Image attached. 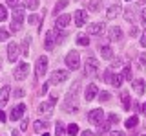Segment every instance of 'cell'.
I'll list each match as a JSON object with an SVG mask.
<instances>
[{
	"mask_svg": "<svg viewBox=\"0 0 146 136\" xmlns=\"http://www.w3.org/2000/svg\"><path fill=\"white\" fill-rule=\"evenodd\" d=\"M22 22H24V9L22 7H17L15 11H13V17H11V31L15 33V31L22 30Z\"/></svg>",
	"mask_w": 146,
	"mask_h": 136,
	"instance_id": "obj_1",
	"label": "cell"
},
{
	"mask_svg": "<svg viewBox=\"0 0 146 136\" xmlns=\"http://www.w3.org/2000/svg\"><path fill=\"white\" fill-rule=\"evenodd\" d=\"M66 65H68V68L70 70H77V68L80 66V55H79V52H70L66 55Z\"/></svg>",
	"mask_w": 146,
	"mask_h": 136,
	"instance_id": "obj_2",
	"label": "cell"
},
{
	"mask_svg": "<svg viewBox=\"0 0 146 136\" xmlns=\"http://www.w3.org/2000/svg\"><path fill=\"white\" fill-rule=\"evenodd\" d=\"M27 74H29V65H27V63H20V65L15 68V72H13V75H15V79H17V81L26 79V77H27Z\"/></svg>",
	"mask_w": 146,
	"mask_h": 136,
	"instance_id": "obj_3",
	"label": "cell"
},
{
	"mask_svg": "<svg viewBox=\"0 0 146 136\" xmlns=\"http://www.w3.org/2000/svg\"><path fill=\"white\" fill-rule=\"evenodd\" d=\"M104 118H106V116H104L102 108H93V110L88 112V121H90V123H93V125H99Z\"/></svg>",
	"mask_w": 146,
	"mask_h": 136,
	"instance_id": "obj_4",
	"label": "cell"
},
{
	"mask_svg": "<svg viewBox=\"0 0 146 136\" xmlns=\"http://www.w3.org/2000/svg\"><path fill=\"white\" fill-rule=\"evenodd\" d=\"M84 72L86 75H95L99 72V61L95 57H88V61H86V66H84Z\"/></svg>",
	"mask_w": 146,
	"mask_h": 136,
	"instance_id": "obj_5",
	"label": "cell"
},
{
	"mask_svg": "<svg viewBox=\"0 0 146 136\" xmlns=\"http://www.w3.org/2000/svg\"><path fill=\"white\" fill-rule=\"evenodd\" d=\"M57 39H58L57 30L48 31V33H46V39H44V48H46V50H53L55 44H57Z\"/></svg>",
	"mask_w": 146,
	"mask_h": 136,
	"instance_id": "obj_6",
	"label": "cell"
},
{
	"mask_svg": "<svg viewBox=\"0 0 146 136\" xmlns=\"http://www.w3.org/2000/svg\"><path fill=\"white\" fill-rule=\"evenodd\" d=\"M46 70H48V57H38V61H36V65H35V74H36V77H44V74H46Z\"/></svg>",
	"mask_w": 146,
	"mask_h": 136,
	"instance_id": "obj_7",
	"label": "cell"
},
{
	"mask_svg": "<svg viewBox=\"0 0 146 136\" xmlns=\"http://www.w3.org/2000/svg\"><path fill=\"white\" fill-rule=\"evenodd\" d=\"M53 108H55V96L51 98V101H44V103H40L38 112H40V114H44V116H51V114H53Z\"/></svg>",
	"mask_w": 146,
	"mask_h": 136,
	"instance_id": "obj_8",
	"label": "cell"
},
{
	"mask_svg": "<svg viewBox=\"0 0 146 136\" xmlns=\"http://www.w3.org/2000/svg\"><path fill=\"white\" fill-rule=\"evenodd\" d=\"M73 19H75V26L77 28H82V26L88 22V13H86L84 9H79L73 13Z\"/></svg>",
	"mask_w": 146,
	"mask_h": 136,
	"instance_id": "obj_9",
	"label": "cell"
},
{
	"mask_svg": "<svg viewBox=\"0 0 146 136\" xmlns=\"http://www.w3.org/2000/svg\"><path fill=\"white\" fill-rule=\"evenodd\" d=\"M68 77H70V72L57 68V70H55L53 74H51V83H62V81H66Z\"/></svg>",
	"mask_w": 146,
	"mask_h": 136,
	"instance_id": "obj_10",
	"label": "cell"
},
{
	"mask_svg": "<svg viewBox=\"0 0 146 136\" xmlns=\"http://www.w3.org/2000/svg\"><path fill=\"white\" fill-rule=\"evenodd\" d=\"M17 59H18V44L17 42H9V46H7V61L15 63Z\"/></svg>",
	"mask_w": 146,
	"mask_h": 136,
	"instance_id": "obj_11",
	"label": "cell"
},
{
	"mask_svg": "<svg viewBox=\"0 0 146 136\" xmlns=\"http://www.w3.org/2000/svg\"><path fill=\"white\" fill-rule=\"evenodd\" d=\"M70 20H71V15L64 13V15L57 17V20H55V28H57V30H62V28H66V26L70 24Z\"/></svg>",
	"mask_w": 146,
	"mask_h": 136,
	"instance_id": "obj_12",
	"label": "cell"
},
{
	"mask_svg": "<svg viewBox=\"0 0 146 136\" xmlns=\"http://www.w3.org/2000/svg\"><path fill=\"white\" fill-rule=\"evenodd\" d=\"M97 94H99L97 85H88V87H86V90H84V98H86V101H93Z\"/></svg>",
	"mask_w": 146,
	"mask_h": 136,
	"instance_id": "obj_13",
	"label": "cell"
},
{
	"mask_svg": "<svg viewBox=\"0 0 146 136\" xmlns=\"http://www.w3.org/2000/svg\"><path fill=\"white\" fill-rule=\"evenodd\" d=\"M24 112H26V105H24V103H20V105L13 107L11 116H9V118H11L13 121H17V120H20V118H22V114H24Z\"/></svg>",
	"mask_w": 146,
	"mask_h": 136,
	"instance_id": "obj_14",
	"label": "cell"
},
{
	"mask_svg": "<svg viewBox=\"0 0 146 136\" xmlns=\"http://www.w3.org/2000/svg\"><path fill=\"white\" fill-rule=\"evenodd\" d=\"M9 94H11V88H9L7 85H6V87H2V88H0V108L7 105V99H9Z\"/></svg>",
	"mask_w": 146,
	"mask_h": 136,
	"instance_id": "obj_15",
	"label": "cell"
},
{
	"mask_svg": "<svg viewBox=\"0 0 146 136\" xmlns=\"http://www.w3.org/2000/svg\"><path fill=\"white\" fill-rule=\"evenodd\" d=\"M104 31V24H100V22H93V24L88 26V33L90 35H100Z\"/></svg>",
	"mask_w": 146,
	"mask_h": 136,
	"instance_id": "obj_16",
	"label": "cell"
},
{
	"mask_svg": "<svg viewBox=\"0 0 146 136\" xmlns=\"http://www.w3.org/2000/svg\"><path fill=\"white\" fill-rule=\"evenodd\" d=\"M121 11H122V7L119 6V4H113V6H110V7H108V11H106V17H108L110 20H111V19H115V17H117Z\"/></svg>",
	"mask_w": 146,
	"mask_h": 136,
	"instance_id": "obj_17",
	"label": "cell"
},
{
	"mask_svg": "<svg viewBox=\"0 0 146 136\" xmlns=\"http://www.w3.org/2000/svg\"><path fill=\"white\" fill-rule=\"evenodd\" d=\"M122 39V31L119 26H115V28H110V40L111 42H117V40Z\"/></svg>",
	"mask_w": 146,
	"mask_h": 136,
	"instance_id": "obj_18",
	"label": "cell"
},
{
	"mask_svg": "<svg viewBox=\"0 0 146 136\" xmlns=\"http://www.w3.org/2000/svg\"><path fill=\"white\" fill-rule=\"evenodd\" d=\"M99 52H100V57L106 59V61H111V59H113V50L110 46H100Z\"/></svg>",
	"mask_w": 146,
	"mask_h": 136,
	"instance_id": "obj_19",
	"label": "cell"
},
{
	"mask_svg": "<svg viewBox=\"0 0 146 136\" xmlns=\"http://www.w3.org/2000/svg\"><path fill=\"white\" fill-rule=\"evenodd\" d=\"M133 90H135V94H137V96H143V94H144V81L143 79H135L133 81Z\"/></svg>",
	"mask_w": 146,
	"mask_h": 136,
	"instance_id": "obj_20",
	"label": "cell"
},
{
	"mask_svg": "<svg viewBox=\"0 0 146 136\" xmlns=\"http://www.w3.org/2000/svg\"><path fill=\"white\" fill-rule=\"evenodd\" d=\"M121 99H122V108H124V110H130L131 103H130V96H128V92H122Z\"/></svg>",
	"mask_w": 146,
	"mask_h": 136,
	"instance_id": "obj_21",
	"label": "cell"
},
{
	"mask_svg": "<svg viewBox=\"0 0 146 136\" xmlns=\"http://www.w3.org/2000/svg\"><path fill=\"white\" fill-rule=\"evenodd\" d=\"M110 83H111L113 87H117V88H119V87L122 85V75H121V74H113V75H111V79H110Z\"/></svg>",
	"mask_w": 146,
	"mask_h": 136,
	"instance_id": "obj_22",
	"label": "cell"
},
{
	"mask_svg": "<svg viewBox=\"0 0 146 136\" xmlns=\"http://www.w3.org/2000/svg\"><path fill=\"white\" fill-rule=\"evenodd\" d=\"M46 127H48V123H46V121H42V120H36L35 123H33V129L36 131V133H44Z\"/></svg>",
	"mask_w": 146,
	"mask_h": 136,
	"instance_id": "obj_23",
	"label": "cell"
},
{
	"mask_svg": "<svg viewBox=\"0 0 146 136\" xmlns=\"http://www.w3.org/2000/svg\"><path fill=\"white\" fill-rule=\"evenodd\" d=\"M139 123V118L137 116H131V118H128V120L124 121V125H126V129H133V127Z\"/></svg>",
	"mask_w": 146,
	"mask_h": 136,
	"instance_id": "obj_24",
	"label": "cell"
},
{
	"mask_svg": "<svg viewBox=\"0 0 146 136\" xmlns=\"http://www.w3.org/2000/svg\"><path fill=\"white\" fill-rule=\"evenodd\" d=\"M77 44H80V46H88V44H90V39H88V35H84V33L77 35Z\"/></svg>",
	"mask_w": 146,
	"mask_h": 136,
	"instance_id": "obj_25",
	"label": "cell"
},
{
	"mask_svg": "<svg viewBox=\"0 0 146 136\" xmlns=\"http://www.w3.org/2000/svg\"><path fill=\"white\" fill-rule=\"evenodd\" d=\"M29 42H31V37H26L24 42H22V53H24L26 57L29 55Z\"/></svg>",
	"mask_w": 146,
	"mask_h": 136,
	"instance_id": "obj_26",
	"label": "cell"
},
{
	"mask_svg": "<svg viewBox=\"0 0 146 136\" xmlns=\"http://www.w3.org/2000/svg\"><path fill=\"white\" fill-rule=\"evenodd\" d=\"M66 133L70 134V136H77V134H79V125H77V123H70Z\"/></svg>",
	"mask_w": 146,
	"mask_h": 136,
	"instance_id": "obj_27",
	"label": "cell"
},
{
	"mask_svg": "<svg viewBox=\"0 0 146 136\" xmlns=\"http://www.w3.org/2000/svg\"><path fill=\"white\" fill-rule=\"evenodd\" d=\"M24 4H26L27 9H31V11L38 7V0H24Z\"/></svg>",
	"mask_w": 146,
	"mask_h": 136,
	"instance_id": "obj_28",
	"label": "cell"
},
{
	"mask_svg": "<svg viewBox=\"0 0 146 136\" xmlns=\"http://www.w3.org/2000/svg\"><path fill=\"white\" fill-rule=\"evenodd\" d=\"M86 6H88L90 11H97L99 9V0H88V2H86Z\"/></svg>",
	"mask_w": 146,
	"mask_h": 136,
	"instance_id": "obj_29",
	"label": "cell"
},
{
	"mask_svg": "<svg viewBox=\"0 0 146 136\" xmlns=\"http://www.w3.org/2000/svg\"><path fill=\"white\" fill-rule=\"evenodd\" d=\"M110 125H111V121H110V120H106L104 123L100 121V129H99V134H104V133H106V131L110 129Z\"/></svg>",
	"mask_w": 146,
	"mask_h": 136,
	"instance_id": "obj_30",
	"label": "cell"
},
{
	"mask_svg": "<svg viewBox=\"0 0 146 136\" xmlns=\"http://www.w3.org/2000/svg\"><path fill=\"white\" fill-rule=\"evenodd\" d=\"M133 15H135V13H133V9H131V7H126V9H124V19H126L128 22L133 20Z\"/></svg>",
	"mask_w": 146,
	"mask_h": 136,
	"instance_id": "obj_31",
	"label": "cell"
},
{
	"mask_svg": "<svg viewBox=\"0 0 146 136\" xmlns=\"http://www.w3.org/2000/svg\"><path fill=\"white\" fill-rule=\"evenodd\" d=\"M66 6H68V0H60V2H57V4H55V13L62 11Z\"/></svg>",
	"mask_w": 146,
	"mask_h": 136,
	"instance_id": "obj_32",
	"label": "cell"
},
{
	"mask_svg": "<svg viewBox=\"0 0 146 136\" xmlns=\"http://www.w3.org/2000/svg\"><path fill=\"white\" fill-rule=\"evenodd\" d=\"M121 75H122V79H128V81H130V79H131V68H130V66H126L124 70H122V74H121Z\"/></svg>",
	"mask_w": 146,
	"mask_h": 136,
	"instance_id": "obj_33",
	"label": "cell"
},
{
	"mask_svg": "<svg viewBox=\"0 0 146 136\" xmlns=\"http://www.w3.org/2000/svg\"><path fill=\"white\" fill-rule=\"evenodd\" d=\"M7 19V11H6V6H0V22H4Z\"/></svg>",
	"mask_w": 146,
	"mask_h": 136,
	"instance_id": "obj_34",
	"label": "cell"
},
{
	"mask_svg": "<svg viewBox=\"0 0 146 136\" xmlns=\"http://www.w3.org/2000/svg\"><path fill=\"white\" fill-rule=\"evenodd\" d=\"M64 133H66V131H64V125L57 123V131H55V134H57V136H64Z\"/></svg>",
	"mask_w": 146,
	"mask_h": 136,
	"instance_id": "obj_35",
	"label": "cell"
},
{
	"mask_svg": "<svg viewBox=\"0 0 146 136\" xmlns=\"http://www.w3.org/2000/svg\"><path fill=\"white\" fill-rule=\"evenodd\" d=\"M110 98H111V96H110V92H100L99 94V99H100V101H108Z\"/></svg>",
	"mask_w": 146,
	"mask_h": 136,
	"instance_id": "obj_36",
	"label": "cell"
},
{
	"mask_svg": "<svg viewBox=\"0 0 146 136\" xmlns=\"http://www.w3.org/2000/svg\"><path fill=\"white\" fill-rule=\"evenodd\" d=\"M7 37H9V31L0 30V40H7Z\"/></svg>",
	"mask_w": 146,
	"mask_h": 136,
	"instance_id": "obj_37",
	"label": "cell"
},
{
	"mask_svg": "<svg viewBox=\"0 0 146 136\" xmlns=\"http://www.w3.org/2000/svg\"><path fill=\"white\" fill-rule=\"evenodd\" d=\"M7 2V6H11V7H18V2L20 0H6Z\"/></svg>",
	"mask_w": 146,
	"mask_h": 136,
	"instance_id": "obj_38",
	"label": "cell"
},
{
	"mask_svg": "<svg viewBox=\"0 0 146 136\" xmlns=\"http://www.w3.org/2000/svg\"><path fill=\"white\" fill-rule=\"evenodd\" d=\"M38 19H36V15H29V24H36Z\"/></svg>",
	"mask_w": 146,
	"mask_h": 136,
	"instance_id": "obj_39",
	"label": "cell"
},
{
	"mask_svg": "<svg viewBox=\"0 0 146 136\" xmlns=\"http://www.w3.org/2000/svg\"><path fill=\"white\" fill-rule=\"evenodd\" d=\"M141 46H144V48H146V30H144L143 37H141Z\"/></svg>",
	"mask_w": 146,
	"mask_h": 136,
	"instance_id": "obj_40",
	"label": "cell"
},
{
	"mask_svg": "<svg viewBox=\"0 0 146 136\" xmlns=\"http://www.w3.org/2000/svg\"><path fill=\"white\" fill-rule=\"evenodd\" d=\"M22 96H24V90L17 88V90H15V98H22Z\"/></svg>",
	"mask_w": 146,
	"mask_h": 136,
	"instance_id": "obj_41",
	"label": "cell"
},
{
	"mask_svg": "<svg viewBox=\"0 0 146 136\" xmlns=\"http://www.w3.org/2000/svg\"><path fill=\"white\" fill-rule=\"evenodd\" d=\"M137 33H139V30L131 26V30H130V35H131V37H137Z\"/></svg>",
	"mask_w": 146,
	"mask_h": 136,
	"instance_id": "obj_42",
	"label": "cell"
},
{
	"mask_svg": "<svg viewBox=\"0 0 146 136\" xmlns=\"http://www.w3.org/2000/svg\"><path fill=\"white\" fill-rule=\"evenodd\" d=\"M27 129V120H22V123H20V131H26Z\"/></svg>",
	"mask_w": 146,
	"mask_h": 136,
	"instance_id": "obj_43",
	"label": "cell"
},
{
	"mask_svg": "<svg viewBox=\"0 0 146 136\" xmlns=\"http://www.w3.org/2000/svg\"><path fill=\"white\" fill-rule=\"evenodd\" d=\"M110 136H124V133H122V131H113Z\"/></svg>",
	"mask_w": 146,
	"mask_h": 136,
	"instance_id": "obj_44",
	"label": "cell"
},
{
	"mask_svg": "<svg viewBox=\"0 0 146 136\" xmlns=\"http://www.w3.org/2000/svg\"><path fill=\"white\" fill-rule=\"evenodd\" d=\"M6 120H7V118H6V114H4V112L0 110V123H4V121H6Z\"/></svg>",
	"mask_w": 146,
	"mask_h": 136,
	"instance_id": "obj_45",
	"label": "cell"
},
{
	"mask_svg": "<svg viewBox=\"0 0 146 136\" xmlns=\"http://www.w3.org/2000/svg\"><path fill=\"white\" fill-rule=\"evenodd\" d=\"M119 66H121V61H119V59H117V61H113V63H111V68H119Z\"/></svg>",
	"mask_w": 146,
	"mask_h": 136,
	"instance_id": "obj_46",
	"label": "cell"
},
{
	"mask_svg": "<svg viewBox=\"0 0 146 136\" xmlns=\"http://www.w3.org/2000/svg\"><path fill=\"white\" fill-rule=\"evenodd\" d=\"M139 59H141V63H143V65H146V53H141Z\"/></svg>",
	"mask_w": 146,
	"mask_h": 136,
	"instance_id": "obj_47",
	"label": "cell"
},
{
	"mask_svg": "<svg viewBox=\"0 0 146 136\" xmlns=\"http://www.w3.org/2000/svg\"><path fill=\"white\" fill-rule=\"evenodd\" d=\"M141 19H143V22L146 24V9H143V11H141Z\"/></svg>",
	"mask_w": 146,
	"mask_h": 136,
	"instance_id": "obj_48",
	"label": "cell"
},
{
	"mask_svg": "<svg viewBox=\"0 0 146 136\" xmlns=\"http://www.w3.org/2000/svg\"><path fill=\"white\" fill-rule=\"evenodd\" d=\"M46 92H48V85H42V88H40V94H46Z\"/></svg>",
	"mask_w": 146,
	"mask_h": 136,
	"instance_id": "obj_49",
	"label": "cell"
},
{
	"mask_svg": "<svg viewBox=\"0 0 146 136\" xmlns=\"http://www.w3.org/2000/svg\"><path fill=\"white\" fill-rule=\"evenodd\" d=\"M82 136H93V133H91V131H84V133H82Z\"/></svg>",
	"mask_w": 146,
	"mask_h": 136,
	"instance_id": "obj_50",
	"label": "cell"
},
{
	"mask_svg": "<svg viewBox=\"0 0 146 136\" xmlns=\"http://www.w3.org/2000/svg\"><path fill=\"white\" fill-rule=\"evenodd\" d=\"M143 112H144V114H146V103H144V105H143Z\"/></svg>",
	"mask_w": 146,
	"mask_h": 136,
	"instance_id": "obj_51",
	"label": "cell"
},
{
	"mask_svg": "<svg viewBox=\"0 0 146 136\" xmlns=\"http://www.w3.org/2000/svg\"><path fill=\"white\" fill-rule=\"evenodd\" d=\"M13 136H20V134H18V133H17V131H13Z\"/></svg>",
	"mask_w": 146,
	"mask_h": 136,
	"instance_id": "obj_52",
	"label": "cell"
},
{
	"mask_svg": "<svg viewBox=\"0 0 146 136\" xmlns=\"http://www.w3.org/2000/svg\"><path fill=\"white\" fill-rule=\"evenodd\" d=\"M139 4H146V0H139Z\"/></svg>",
	"mask_w": 146,
	"mask_h": 136,
	"instance_id": "obj_53",
	"label": "cell"
},
{
	"mask_svg": "<svg viewBox=\"0 0 146 136\" xmlns=\"http://www.w3.org/2000/svg\"><path fill=\"white\" fill-rule=\"evenodd\" d=\"M42 136H49V134H48V133H44V134H42Z\"/></svg>",
	"mask_w": 146,
	"mask_h": 136,
	"instance_id": "obj_54",
	"label": "cell"
},
{
	"mask_svg": "<svg viewBox=\"0 0 146 136\" xmlns=\"http://www.w3.org/2000/svg\"><path fill=\"white\" fill-rule=\"evenodd\" d=\"M128 2H131V0H128Z\"/></svg>",
	"mask_w": 146,
	"mask_h": 136,
	"instance_id": "obj_55",
	"label": "cell"
},
{
	"mask_svg": "<svg viewBox=\"0 0 146 136\" xmlns=\"http://www.w3.org/2000/svg\"><path fill=\"white\" fill-rule=\"evenodd\" d=\"M143 136H146V134H143Z\"/></svg>",
	"mask_w": 146,
	"mask_h": 136,
	"instance_id": "obj_56",
	"label": "cell"
},
{
	"mask_svg": "<svg viewBox=\"0 0 146 136\" xmlns=\"http://www.w3.org/2000/svg\"><path fill=\"white\" fill-rule=\"evenodd\" d=\"M0 136H2V134H0Z\"/></svg>",
	"mask_w": 146,
	"mask_h": 136,
	"instance_id": "obj_57",
	"label": "cell"
}]
</instances>
